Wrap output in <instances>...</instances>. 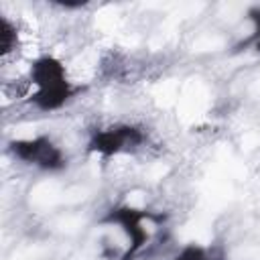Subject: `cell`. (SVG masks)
<instances>
[{"mask_svg":"<svg viewBox=\"0 0 260 260\" xmlns=\"http://www.w3.org/2000/svg\"><path fill=\"white\" fill-rule=\"evenodd\" d=\"M10 150L22 162L35 165L43 171H61L65 167V156L59 146H55L47 136L20 138L10 142Z\"/></svg>","mask_w":260,"mask_h":260,"instance_id":"cell-1","label":"cell"},{"mask_svg":"<svg viewBox=\"0 0 260 260\" xmlns=\"http://www.w3.org/2000/svg\"><path fill=\"white\" fill-rule=\"evenodd\" d=\"M152 217L150 211H144V209H136L132 205H118V207H112L108 211V215L104 217L106 223H116L122 228V232L126 234L130 246L126 250V254L122 256V260H130L148 240V234L144 230V219Z\"/></svg>","mask_w":260,"mask_h":260,"instance_id":"cell-2","label":"cell"},{"mask_svg":"<svg viewBox=\"0 0 260 260\" xmlns=\"http://www.w3.org/2000/svg\"><path fill=\"white\" fill-rule=\"evenodd\" d=\"M140 142H142V132L138 128L120 124V126H112L95 132L87 146L91 152L100 156H114L128 146H138Z\"/></svg>","mask_w":260,"mask_h":260,"instance_id":"cell-3","label":"cell"},{"mask_svg":"<svg viewBox=\"0 0 260 260\" xmlns=\"http://www.w3.org/2000/svg\"><path fill=\"white\" fill-rule=\"evenodd\" d=\"M30 81L37 85V89L61 85L67 81L65 67L59 59H55L51 55H43V57L35 59L30 65Z\"/></svg>","mask_w":260,"mask_h":260,"instance_id":"cell-4","label":"cell"},{"mask_svg":"<svg viewBox=\"0 0 260 260\" xmlns=\"http://www.w3.org/2000/svg\"><path fill=\"white\" fill-rule=\"evenodd\" d=\"M75 91H77V87L71 85V81H65L61 85L37 89L30 95V102L35 104V108H39L43 112H53V110H59L61 106H65L75 95Z\"/></svg>","mask_w":260,"mask_h":260,"instance_id":"cell-5","label":"cell"},{"mask_svg":"<svg viewBox=\"0 0 260 260\" xmlns=\"http://www.w3.org/2000/svg\"><path fill=\"white\" fill-rule=\"evenodd\" d=\"M14 47H16V28L6 16H2L0 18V55H8Z\"/></svg>","mask_w":260,"mask_h":260,"instance_id":"cell-6","label":"cell"},{"mask_svg":"<svg viewBox=\"0 0 260 260\" xmlns=\"http://www.w3.org/2000/svg\"><path fill=\"white\" fill-rule=\"evenodd\" d=\"M173 260H211V256H209V252L205 248H201L197 244H189Z\"/></svg>","mask_w":260,"mask_h":260,"instance_id":"cell-7","label":"cell"},{"mask_svg":"<svg viewBox=\"0 0 260 260\" xmlns=\"http://www.w3.org/2000/svg\"><path fill=\"white\" fill-rule=\"evenodd\" d=\"M248 16H250V20L254 22V35L250 37V41H248V43H252V45H254V49L260 53V6L250 8V10H248Z\"/></svg>","mask_w":260,"mask_h":260,"instance_id":"cell-8","label":"cell"}]
</instances>
